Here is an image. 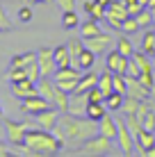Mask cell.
Segmentation results:
<instances>
[{"mask_svg": "<svg viewBox=\"0 0 155 157\" xmlns=\"http://www.w3.org/2000/svg\"><path fill=\"white\" fill-rule=\"evenodd\" d=\"M52 132L64 144H84L94 134H98V123L91 121L89 116H76L71 112H64V114H60V121Z\"/></svg>", "mask_w": 155, "mask_h": 157, "instance_id": "cell-1", "label": "cell"}, {"mask_svg": "<svg viewBox=\"0 0 155 157\" xmlns=\"http://www.w3.org/2000/svg\"><path fill=\"white\" fill-rule=\"evenodd\" d=\"M25 146L30 148L32 155H57V153H62V148L66 144L52 130H44V128L34 125V128H28Z\"/></svg>", "mask_w": 155, "mask_h": 157, "instance_id": "cell-2", "label": "cell"}, {"mask_svg": "<svg viewBox=\"0 0 155 157\" xmlns=\"http://www.w3.org/2000/svg\"><path fill=\"white\" fill-rule=\"evenodd\" d=\"M37 89H39V94L44 96L55 109H60L62 114L68 112V98H71V94H66L64 89H60L52 78H41L39 82H37Z\"/></svg>", "mask_w": 155, "mask_h": 157, "instance_id": "cell-3", "label": "cell"}, {"mask_svg": "<svg viewBox=\"0 0 155 157\" xmlns=\"http://www.w3.org/2000/svg\"><path fill=\"white\" fill-rule=\"evenodd\" d=\"M112 141L114 139L105 137V134H94L91 139L82 144V148L78 150V155H89V157H103V155H110L112 153Z\"/></svg>", "mask_w": 155, "mask_h": 157, "instance_id": "cell-4", "label": "cell"}, {"mask_svg": "<svg viewBox=\"0 0 155 157\" xmlns=\"http://www.w3.org/2000/svg\"><path fill=\"white\" fill-rule=\"evenodd\" d=\"M80 75H82V71L76 68V66H62V68H57V71H55L52 80H55V84L60 86V89H64L66 94H73V91L78 89Z\"/></svg>", "mask_w": 155, "mask_h": 157, "instance_id": "cell-5", "label": "cell"}, {"mask_svg": "<svg viewBox=\"0 0 155 157\" xmlns=\"http://www.w3.org/2000/svg\"><path fill=\"white\" fill-rule=\"evenodd\" d=\"M30 123L28 121H14V118H5V132H7V144L16 148V146L25 144V134H28Z\"/></svg>", "mask_w": 155, "mask_h": 157, "instance_id": "cell-6", "label": "cell"}, {"mask_svg": "<svg viewBox=\"0 0 155 157\" xmlns=\"http://www.w3.org/2000/svg\"><path fill=\"white\" fill-rule=\"evenodd\" d=\"M116 123H119V132H116L114 141L119 144V148H121V153H123V155H132V153H135L137 139H135V134L130 132V128L126 125V116L123 118H116Z\"/></svg>", "mask_w": 155, "mask_h": 157, "instance_id": "cell-7", "label": "cell"}, {"mask_svg": "<svg viewBox=\"0 0 155 157\" xmlns=\"http://www.w3.org/2000/svg\"><path fill=\"white\" fill-rule=\"evenodd\" d=\"M37 59H39V68H41V78H52L57 71V62H55V48H39L37 50Z\"/></svg>", "mask_w": 155, "mask_h": 157, "instance_id": "cell-8", "label": "cell"}, {"mask_svg": "<svg viewBox=\"0 0 155 157\" xmlns=\"http://www.w3.org/2000/svg\"><path fill=\"white\" fill-rule=\"evenodd\" d=\"M105 68H110L112 73H128V64H130V57H126V55H121L119 50H107L105 52Z\"/></svg>", "mask_w": 155, "mask_h": 157, "instance_id": "cell-9", "label": "cell"}, {"mask_svg": "<svg viewBox=\"0 0 155 157\" xmlns=\"http://www.w3.org/2000/svg\"><path fill=\"white\" fill-rule=\"evenodd\" d=\"M48 107H52V105H50V102H48V100H46L41 94L30 96V98L21 100V112H23L25 116H34V114H39V112L48 109Z\"/></svg>", "mask_w": 155, "mask_h": 157, "instance_id": "cell-10", "label": "cell"}, {"mask_svg": "<svg viewBox=\"0 0 155 157\" xmlns=\"http://www.w3.org/2000/svg\"><path fill=\"white\" fill-rule=\"evenodd\" d=\"M37 94H39V89H37V82H34V80H30V78L18 80V82L12 84V96H14V98H18V100H25V98H30V96H37Z\"/></svg>", "mask_w": 155, "mask_h": 157, "instance_id": "cell-11", "label": "cell"}, {"mask_svg": "<svg viewBox=\"0 0 155 157\" xmlns=\"http://www.w3.org/2000/svg\"><path fill=\"white\" fill-rule=\"evenodd\" d=\"M60 114H62L60 109H55V107H48V109L39 112V114H34L32 118H34V123H37L39 128H44V130H55L57 121H60Z\"/></svg>", "mask_w": 155, "mask_h": 157, "instance_id": "cell-12", "label": "cell"}, {"mask_svg": "<svg viewBox=\"0 0 155 157\" xmlns=\"http://www.w3.org/2000/svg\"><path fill=\"white\" fill-rule=\"evenodd\" d=\"M110 41H112V36L107 32H100V34H96V36H87V39H84V46H87L89 50H94L96 55H105V52L110 50Z\"/></svg>", "mask_w": 155, "mask_h": 157, "instance_id": "cell-13", "label": "cell"}, {"mask_svg": "<svg viewBox=\"0 0 155 157\" xmlns=\"http://www.w3.org/2000/svg\"><path fill=\"white\" fill-rule=\"evenodd\" d=\"M87 107H89V98L84 91H73L68 98V112L76 116H87Z\"/></svg>", "mask_w": 155, "mask_h": 157, "instance_id": "cell-14", "label": "cell"}, {"mask_svg": "<svg viewBox=\"0 0 155 157\" xmlns=\"http://www.w3.org/2000/svg\"><path fill=\"white\" fill-rule=\"evenodd\" d=\"M155 146V132H151V130H141L139 134H137V144H135V153L146 157V150L153 148Z\"/></svg>", "mask_w": 155, "mask_h": 157, "instance_id": "cell-15", "label": "cell"}, {"mask_svg": "<svg viewBox=\"0 0 155 157\" xmlns=\"http://www.w3.org/2000/svg\"><path fill=\"white\" fill-rule=\"evenodd\" d=\"M98 132H100V134H105V137H110V139H116V132H119V123H116V118H112V116H110V112L98 121Z\"/></svg>", "mask_w": 155, "mask_h": 157, "instance_id": "cell-16", "label": "cell"}, {"mask_svg": "<svg viewBox=\"0 0 155 157\" xmlns=\"http://www.w3.org/2000/svg\"><path fill=\"white\" fill-rule=\"evenodd\" d=\"M98 75L94 68H89V71H82V75H80V82H78V89L76 91H84L87 94L89 89H94V86H98Z\"/></svg>", "mask_w": 155, "mask_h": 157, "instance_id": "cell-17", "label": "cell"}, {"mask_svg": "<svg viewBox=\"0 0 155 157\" xmlns=\"http://www.w3.org/2000/svg\"><path fill=\"white\" fill-rule=\"evenodd\" d=\"M103 32V28H100V21H96L89 16L87 21H82L80 23V36L82 39H87V36H96V34H100Z\"/></svg>", "mask_w": 155, "mask_h": 157, "instance_id": "cell-18", "label": "cell"}, {"mask_svg": "<svg viewBox=\"0 0 155 157\" xmlns=\"http://www.w3.org/2000/svg\"><path fill=\"white\" fill-rule=\"evenodd\" d=\"M82 7H84V12H87V16H91L96 21H103L105 14H107V7H103L98 0H87V2H82Z\"/></svg>", "mask_w": 155, "mask_h": 157, "instance_id": "cell-19", "label": "cell"}, {"mask_svg": "<svg viewBox=\"0 0 155 157\" xmlns=\"http://www.w3.org/2000/svg\"><path fill=\"white\" fill-rule=\"evenodd\" d=\"M96 52L94 50H89L87 46H84V50L80 52V57H78V68L80 71H89V68H94V64H96Z\"/></svg>", "mask_w": 155, "mask_h": 157, "instance_id": "cell-20", "label": "cell"}, {"mask_svg": "<svg viewBox=\"0 0 155 157\" xmlns=\"http://www.w3.org/2000/svg\"><path fill=\"white\" fill-rule=\"evenodd\" d=\"M107 112H110V109H107V105H105V102H89V107H87V116L91 118V121H96V123L107 114Z\"/></svg>", "mask_w": 155, "mask_h": 157, "instance_id": "cell-21", "label": "cell"}, {"mask_svg": "<svg viewBox=\"0 0 155 157\" xmlns=\"http://www.w3.org/2000/svg\"><path fill=\"white\" fill-rule=\"evenodd\" d=\"M80 16L76 14V9H68V12H62V28L64 30H76L80 28Z\"/></svg>", "mask_w": 155, "mask_h": 157, "instance_id": "cell-22", "label": "cell"}, {"mask_svg": "<svg viewBox=\"0 0 155 157\" xmlns=\"http://www.w3.org/2000/svg\"><path fill=\"white\" fill-rule=\"evenodd\" d=\"M55 62H57V68L71 66V50H68V46H57L55 48Z\"/></svg>", "mask_w": 155, "mask_h": 157, "instance_id": "cell-23", "label": "cell"}, {"mask_svg": "<svg viewBox=\"0 0 155 157\" xmlns=\"http://www.w3.org/2000/svg\"><path fill=\"white\" fill-rule=\"evenodd\" d=\"M123 100H126L123 94H119V91H112L107 98H105V105H107L110 112H119L121 107H123Z\"/></svg>", "mask_w": 155, "mask_h": 157, "instance_id": "cell-24", "label": "cell"}, {"mask_svg": "<svg viewBox=\"0 0 155 157\" xmlns=\"http://www.w3.org/2000/svg\"><path fill=\"white\" fill-rule=\"evenodd\" d=\"M116 50H119L121 55H126V57H132L135 46H132V41L128 39V34H121L119 39H116Z\"/></svg>", "mask_w": 155, "mask_h": 157, "instance_id": "cell-25", "label": "cell"}, {"mask_svg": "<svg viewBox=\"0 0 155 157\" xmlns=\"http://www.w3.org/2000/svg\"><path fill=\"white\" fill-rule=\"evenodd\" d=\"M141 50L148 52V55H155V30H146L144 32V39H141Z\"/></svg>", "mask_w": 155, "mask_h": 157, "instance_id": "cell-26", "label": "cell"}, {"mask_svg": "<svg viewBox=\"0 0 155 157\" xmlns=\"http://www.w3.org/2000/svg\"><path fill=\"white\" fill-rule=\"evenodd\" d=\"M141 102L144 100H139V98H132V96H126V100H123V114H137L139 112V107H141Z\"/></svg>", "mask_w": 155, "mask_h": 157, "instance_id": "cell-27", "label": "cell"}, {"mask_svg": "<svg viewBox=\"0 0 155 157\" xmlns=\"http://www.w3.org/2000/svg\"><path fill=\"white\" fill-rule=\"evenodd\" d=\"M126 125L130 128V132L135 134V139H137V134L144 130V125H141V118L137 116V114H126Z\"/></svg>", "mask_w": 155, "mask_h": 157, "instance_id": "cell-28", "label": "cell"}, {"mask_svg": "<svg viewBox=\"0 0 155 157\" xmlns=\"http://www.w3.org/2000/svg\"><path fill=\"white\" fill-rule=\"evenodd\" d=\"M139 30H141V25H139V21H137V16H128L126 23H123V30H121V32L130 36V34H135V32H139Z\"/></svg>", "mask_w": 155, "mask_h": 157, "instance_id": "cell-29", "label": "cell"}, {"mask_svg": "<svg viewBox=\"0 0 155 157\" xmlns=\"http://www.w3.org/2000/svg\"><path fill=\"white\" fill-rule=\"evenodd\" d=\"M25 78H28L25 68H18V66H9V71H7V80H9V84L18 82V80H25Z\"/></svg>", "mask_w": 155, "mask_h": 157, "instance_id": "cell-30", "label": "cell"}, {"mask_svg": "<svg viewBox=\"0 0 155 157\" xmlns=\"http://www.w3.org/2000/svg\"><path fill=\"white\" fill-rule=\"evenodd\" d=\"M126 5H128V12H130V16H137L141 9L148 7V0H126Z\"/></svg>", "mask_w": 155, "mask_h": 157, "instance_id": "cell-31", "label": "cell"}, {"mask_svg": "<svg viewBox=\"0 0 155 157\" xmlns=\"http://www.w3.org/2000/svg\"><path fill=\"white\" fill-rule=\"evenodd\" d=\"M32 18H34V12H32L30 5H23V7L16 12V21H18V23H30Z\"/></svg>", "mask_w": 155, "mask_h": 157, "instance_id": "cell-32", "label": "cell"}, {"mask_svg": "<svg viewBox=\"0 0 155 157\" xmlns=\"http://www.w3.org/2000/svg\"><path fill=\"white\" fill-rule=\"evenodd\" d=\"M137 21H139L141 28H148V25H153V12H151V7L141 9V12L137 14Z\"/></svg>", "mask_w": 155, "mask_h": 157, "instance_id": "cell-33", "label": "cell"}, {"mask_svg": "<svg viewBox=\"0 0 155 157\" xmlns=\"http://www.w3.org/2000/svg\"><path fill=\"white\" fill-rule=\"evenodd\" d=\"M12 30V21H9L7 12H5V7L0 5V32H9Z\"/></svg>", "mask_w": 155, "mask_h": 157, "instance_id": "cell-34", "label": "cell"}, {"mask_svg": "<svg viewBox=\"0 0 155 157\" xmlns=\"http://www.w3.org/2000/svg\"><path fill=\"white\" fill-rule=\"evenodd\" d=\"M128 78H139V75H141V68L139 66H137V62H135V59H130V64H128Z\"/></svg>", "mask_w": 155, "mask_h": 157, "instance_id": "cell-35", "label": "cell"}, {"mask_svg": "<svg viewBox=\"0 0 155 157\" xmlns=\"http://www.w3.org/2000/svg\"><path fill=\"white\" fill-rule=\"evenodd\" d=\"M62 12H68V9H76V0H57Z\"/></svg>", "mask_w": 155, "mask_h": 157, "instance_id": "cell-36", "label": "cell"}, {"mask_svg": "<svg viewBox=\"0 0 155 157\" xmlns=\"http://www.w3.org/2000/svg\"><path fill=\"white\" fill-rule=\"evenodd\" d=\"M12 155H14V150L9 148L7 144H2V141H0V157H12Z\"/></svg>", "mask_w": 155, "mask_h": 157, "instance_id": "cell-37", "label": "cell"}, {"mask_svg": "<svg viewBox=\"0 0 155 157\" xmlns=\"http://www.w3.org/2000/svg\"><path fill=\"white\" fill-rule=\"evenodd\" d=\"M146 157H155V146H153V148H148V150H146Z\"/></svg>", "mask_w": 155, "mask_h": 157, "instance_id": "cell-38", "label": "cell"}, {"mask_svg": "<svg viewBox=\"0 0 155 157\" xmlns=\"http://www.w3.org/2000/svg\"><path fill=\"white\" fill-rule=\"evenodd\" d=\"M151 98H155V78H153V84H151Z\"/></svg>", "mask_w": 155, "mask_h": 157, "instance_id": "cell-39", "label": "cell"}, {"mask_svg": "<svg viewBox=\"0 0 155 157\" xmlns=\"http://www.w3.org/2000/svg\"><path fill=\"white\" fill-rule=\"evenodd\" d=\"M98 2L103 5V7H110V2H112V0H98Z\"/></svg>", "mask_w": 155, "mask_h": 157, "instance_id": "cell-40", "label": "cell"}, {"mask_svg": "<svg viewBox=\"0 0 155 157\" xmlns=\"http://www.w3.org/2000/svg\"><path fill=\"white\" fill-rule=\"evenodd\" d=\"M30 2H34V5H46L48 0H30Z\"/></svg>", "mask_w": 155, "mask_h": 157, "instance_id": "cell-41", "label": "cell"}, {"mask_svg": "<svg viewBox=\"0 0 155 157\" xmlns=\"http://www.w3.org/2000/svg\"><path fill=\"white\" fill-rule=\"evenodd\" d=\"M148 105H151V109H155V98H148Z\"/></svg>", "mask_w": 155, "mask_h": 157, "instance_id": "cell-42", "label": "cell"}, {"mask_svg": "<svg viewBox=\"0 0 155 157\" xmlns=\"http://www.w3.org/2000/svg\"><path fill=\"white\" fill-rule=\"evenodd\" d=\"M151 12H153V25H155V7H151Z\"/></svg>", "mask_w": 155, "mask_h": 157, "instance_id": "cell-43", "label": "cell"}, {"mask_svg": "<svg viewBox=\"0 0 155 157\" xmlns=\"http://www.w3.org/2000/svg\"><path fill=\"white\" fill-rule=\"evenodd\" d=\"M148 7H155V0H148Z\"/></svg>", "mask_w": 155, "mask_h": 157, "instance_id": "cell-44", "label": "cell"}, {"mask_svg": "<svg viewBox=\"0 0 155 157\" xmlns=\"http://www.w3.org/2000/svg\"><path fill=\"white\" fill-rule=\"evenodd\" d=\"M0 118H2V105H0Z\"/></svg>", "mask_w": 155, "mask_h": 157, "instance_id": "cell-45", "label": "cell"}]
</instances>
